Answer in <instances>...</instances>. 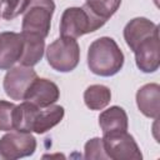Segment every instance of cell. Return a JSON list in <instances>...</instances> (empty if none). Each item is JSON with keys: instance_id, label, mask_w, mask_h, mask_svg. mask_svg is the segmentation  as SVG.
<instances>
[{"instance_id": "5bb4252c", "label": "cell", "mask_w": 160, "mask_h": 160, "mask_svg": "<svg viewBox=\"0 0 160 160\" xmlns=\"http://www.w3.org/2000/svg\"><path fill=\"white\" fill-rule=\"evenodd\" d=\"M128 115L125 110L120 106H110L104 110L99 116V125L102 130V134L126 131L128 130Z\"/></svg>"}, {"instance_id": "3957f363", "label": "cell", "mask_w": 160, "mask_h": 160, "mask_svg": "<svg viewBox=\"0 0 160 160\" xmlns=\"http://www.w3.org/2000/svg\"><path fill=\"white\" fill-rule=\"evenodd\" d=\"M54 10V0H29L22 12L21 32L34 34L45 39L50 31Z\"/></svg>"}, {"instance_id": "2e32d148", "label": "cell", "mask_w": 160, "mask_h": 160, "mask_svg": "<svg viewBox=\"0 0 160 160\" xmlns=\"http://www.w3.org/2000/svg\"><path fill=\"white\" fill-rule=\"evenodd\" d=\"M36 105L24 101L20 105H16L14 109V115H12V121H14V130L18 131H24V132H32V125L34 120L36 118L38 110Z\"/></svg>"}, {"instance_id": "8fae6325", "label": "cell", "mask_w": 160, "mask_h": 160, "mask_svg": "<svg viewBox=\"0 0 160 160\" xmlns=\"http://www.w3.org/2000/svg\"><path fill=\"white\" fill-rule=\"evenodd\" d=\"M159 32V26L146 18H135L124 28V39L131 51L145 39Z\"/></svg>"}, {"instance_id": "7a4b0ae2", "label": "cell", "mask_w": 160, "mask_h": 160, "mask_svg": "<svg viewBox=\"0 0 160 160\" xmlns=\"http://www.w3.org/2000/svg\"><path fill=\"white\" fill-rule=\"evenodd\" d=\"M106 21L95 16L85 5L72 6L64 10L60 20V35L78 39L85 34L94 32Z\"/></svg>"}, {"instance_id": "ac0fdd59", "label": "cell", "mask_w": 160, "mask_h": 160, "mask_svg": "<svg viewBox=\"0 0 160 160\" xmlns=\"http://www.w3.org/2000/svg\"><path fill=\"white\" fill-rule=\"evenodd\" d=\"M121 0H86L85 6L99 19L108 21L119 9Z\"/></svg>"}, {"instance_id": "e0dca14e", "label": "cell", "mask_w": 160, "mask_h": 160, "mask_svg": "<svg viewBox=\"0 0 160 160\" xmlns=\"http://www.w3.org/2000/svg\"><path fill=\"white\" fill-rule=\"evenodd\" d=\"M110 100L111 91L105 85L94 84L88 86L84 91V101L90 110H102L109 105Z\"/></svg>"}, {"instance_id": "8992f818", "label": "cell", "mask_w": 160, "mask_h": 160, "mask_svg": "<svg viewBox=\"0 0 160 160\" xmlns=\"http://www.w3.org/2000/svg\"><path fill=\"white\" fill-rule=\"evenodd\" d=\"M36 150V139L31 132L11 130L0 139V159L16 160L30 156Z\"/></svg>"}, {"instance_id": "44dd1931", "label": "cell", "mask_w": 160, "mask_h": 160, "mask_svg": "<svg viewBox=\"0 0 160 160\" xmlns=\"http://www.w3.org/2000/svg\"><path fill=\"white\" fill-rule=\"evenodd\" d=\"M84 156L85 159H109L105 149H104V142L102 139L100 138H94L90 139L84 148Z\"/></svg>"}, {"instance_id": "5b68a950", "label": "cell", "mask_w": 160, "mask_h": 160, "mask_svg": "<svg viewBox=\"0 0 160 160\" xmlns=\"http://www.w3.org/2000/svg\"><path fill=\"white\" fill-rule=\"evenodd\" d=\"M104 149L109 159L112 160H141L142 154L128 131L104 134Z\"/></svg>"}, {"instance_id": "52a82bcc", "label": "cell", "mask_w": 160, "mask_h": 160, "mask_svg": "<svg viewBox=\"0 0 160 160\" xmlns=\"http://www.w3.org/2000/svg\"><path fill=\"white\" fill-rule=\"evenodd\" d=\"M36 78L38 75L32 66L18 65L10 68L2 82L5 94L12 100H24L28 89Z\"/></svg>"}, {"instance_id": "277c9868", "label": "cell", "mask_w": 160, "mask_h": 160, "mask_svg": "<svg viewBox=\"0 0 160 160\" xmlns=\"http://www.w3.org/2000/svg\"><path fill=\"white\" fill-rule=\"evenodd\" d=\"M49 65L59 72L72 71L80 60V46L72 38L60 36L46 49Z\"/></svg>"}, {"instance_id": "7c38bea8", "label": "cell", "mask_w": 160, "mask_h": 160, "mask_svg": "<svg viewBox=\"0 0 160 160\" xmlns=\"http://www.w3.org/2000/svg\"><path fill=\"white\" fill-rule=\"evenodd\" d=\"M160 86L159 84H146L136 92V105L141 114L156 119L160 111Z\"/></svg>"}, {"instance_id": "9a60e30c", "label": "cell", "mask_w": 160, "mask_h": 160, "mask_svg": "<svg viewBox=\"0 0 160 160\" xmlns=\"http://www.w3.org/2000/svg\"><path fill=\"white\" fill-rule=\"evenodd\" d=\"M64 108L60 105H50L38 110L36 118L34 120L32 131L36 134H44L55 125H58L64 118Z\"/></svg>"}, {"instance_id": "ba28073f", "label": "cell", "mask_w": 160, "mask_h": 160, "mask_svg": "<svg viewBox=\"0 0 160 160\" xmlns=\"http://www.w3.org/2000/svg\"><path fill=\"white\" fill-rule=\"evenodd\" d=\"M59 98H60V90L55 82H52L49 79L36 78L28 89L24 100L42 109L55 104L59 100Z\"/></svg>"}, {"instance_id": "ffe728a7", "label": "cell", "mask_w": 160, "mask_h": 160, "mask_svg": "<svg viewBox=\"0 0 160 160\" xmlns=\"http://www.w3.org/2000/svg\"><path fill=\"white\" fill-rule=\"evenodd\" d=\"M15 104L5 100H0V130L1 131H11L14 130V109Z\"/></svg>"}, {"instance_id": "d6986e66", "label": "cell", "mask_w": 160, "mask_h": 160, "mask_svg": "<svg viewBox=\"0 0 160 160\" xmlns=\"http://www.w3.org/2000/svg\"><path fill=\"white\" fill-rule=\"evenodd\" d=\"M29 4V0H0L1 16L5 20H12L22 14Z\"/></svg>"}, {"instance_id": "9c48e42d", "label": "cell", "mask_w": 160, "mask_h": 160, "mask_svg": "<svg viewBox=\"0 0 160 160\" xmlns=\"http://www.w3.org/2000/svg\"><path fill=\"white\" fill-rule=\"evenodd\" d=\"M136 66L146 74L155 72L160 66L159 32L141 41L134 50Z\"/></svg>"}, {"instance_id": "4fadbf2b", "label": "cell", "mask_w": 160, "mask_h": 160, "mask_svg": "<svg viewBox=\"0 0 160 160\" xmlns=\"http://www.w3.org/2000/svg\"><path fill=\"white\" fill-rule=\"evenodd\" d=\"M21 36H22V51L18 62L24 66H34L44 56L45 39L34 34H25V32H21Z\"/></svg>"}, {"instance_id": "30bf717a", "label": "cell", "mask_w": 160, "mask_h": 160, "mask_svg": "<svg viewBox=\"0 0 160 160\" xmlns=\"http://www.w3.org/2000/svg\"><path fill=\"white\" fill-rule=\"evenodd\" d=\"M22 51L21 32H0V70H9L19 61Z\"/></svg>"}, {"instance_id": "6da1fadb", "label": "cell", "mask_w": 160, "mask_h": 160, "mask_svg": "<svg viewBox=\"0 0 160 160\" xmlns=\"http://www.w3.org/2000/svg\"><path fill=\"white\" fill-rule=\"evenodd\" d=\"M124 65V54L112 38L102 36L94 40L88 50V66L99 76H112Z\"/></svg>"}]
</instances>
